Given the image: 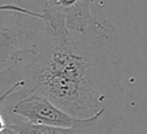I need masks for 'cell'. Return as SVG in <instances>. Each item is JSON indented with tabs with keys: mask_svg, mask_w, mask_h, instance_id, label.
Listing matches in <instances>:
<instances>
[{
	"mask_svg": "<svg viewBox=\"0 0 147 134\" xmlns=\"http://www.w3.org/2000/svg\"><path fill=\"white\" fill-rule=\"evenodd\" d=\"M30 55L26 82L31 90L76 118L103 115L115 127L121 123V55L110 23L99 19L87 33L45 26Z\"/></svg>",
	"mask_w": 147,
	"mask_h": 134,
	"instance_id": "6da1fadb",
	"label": "cell"
},
{
	"mask_svg": "<svg viewBox=\"0 0 147 134\" xmlns=\"http://www.w3.org/2000/svg\"><path fill=\"white\" fill-rule=\"evenodd\" d=\"M11 113L24 118L29 123L59 127H75L80 119L69 115L45 95L34 90L18 101L11 108Z\"/></svg>",
	"mask_w": 147,
	"mask_h": 134,
	"instance_id": "7a4b0ae2",
	"label": "cell"
},
{
	"mask_svg": "<svg viewBox=\"0 0 147 134\" xmlns=\"http://www.w3.org/2000/svg\"><path fill=\"white\" fill-rule=\"evenodd\" d=\"M6 126H7V125H6V123H5V119H3L2 116L0 115V132H1Z\"/></svg>",
	"mask_w": 147,
	"mask_h": 134,
	"instance_id": "8992f818",
	"label": "cell"
},
{
	"mask_svg": "<svg viewBox=\"0 0 147 134\" xmlns=\"http://www.w3.org/2000/svg\"><path fill=\"white\" fill-rule=\"evenodd\" d=\"M14 132L21 134H78L74 127H59L42 124H33L29 121H16L8 126Z\"/></svg>",
	"mask_w": 147,
	"mask_h": 134,
	"instance_id": "277c9868",
	"label": "cell"
},
{
	"mask_svg": "<svg viewBox=\"0 0 147 134\" xmlns=\"http://www.w3.org/2000/svg\"><path fill=\"white\" fill-rule=\"evenodd\" d=\"M0 134H15V133H14V131H13L11 128H9L8 126H6V127L0 132Z\"/></svg>",
	"mask_w": 147,
	"mask_h": 134,
	"instance_id": "5b68a950",
	"label": "cell"
},
{
	"mask_svg": "<svg viewBox=\"0 0 147 134\" xmlns=\"http://www.w3.org/2000/svg\"><path fill=\"white\" fill-rule=\"evenodd\" d=\"M31 49L21 47L17 33L3 25L0 21V74L11 68L22 53H30Z\"/></svg>",
	"mask_w": 147,
	"mask_h": 134,
	"instance_id": "3957f363",
	"label": "cell"
},
{
	"mask_svg": "<svg viewBox=\"0 0 147 134\" xmlns=\"http://www.w3.org/2000/svg\"><path fill=\"white\" fill-rule=\"evenodd\" d=\"M14 133H15V134H21V133H17V132H14Z\"/></svg>",
	"mask_w": 147,
	"mask_h": 134,
	"instance_id": "52a82bcc",
	"label": "cell"
}]
</instances>
